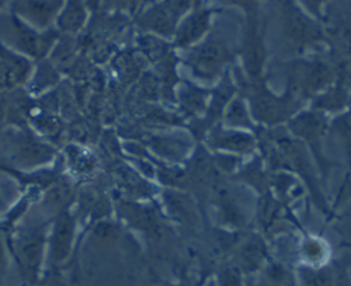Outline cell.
I'll return each mask as SVG.
<instances>
[{"instance_id": "obj_1", "label": "cell", "mask_w": 351, "mask_h": 286, "mask_svg": "<svg viewBox=\"0 0 351 286\" xmlns=\"http://www.w3.org/2000/svg\"><path fill=\"white\" fill-rule=\"evenodd\" d=\"M226 56L228 52L223 45L219 42L208 41L196 49L192 59L202 73H214L221 66L223 59H226Z\"/></svg>"}, {"instance_id": "obj_2", "label": "cell", "mask_w": 351, "mask_h": 286, "mask_svg": "<svg viewBox=\"0 0 351 286\" xmlns=\"http://www.w3.org/2000/svg\"><path fill=\"white\" fill-rule=\"evenodd\" d=\"M71 233H73V222L69 218H62L58 222L56 229L53 231V242H52L53 260L62 261L69 255Z\"/></svg>"}, {"instance_id": "obj_3", "label": "cell", "mask_w": 351, "mask_h": 286, "mask_svg": "<svg viewBox=\"0 0 351 286\" xmlns=\"http://www.w3.org/2000/svg\"><path fill=\"white\" fill-rule=\"evenodd\" d=\"M207 23H208V12H199L191 16L180 29L178 38H177L178 44L185 45L196 40L204 31V29L207 27Z\"/></svg>"}, {"instance_id": "obj_4", "label": "cell", "mask_w": 351, "mask_h": 286, "mask_svg": "<svg viewBox=\"0 0 351 286\" xmlns=\"http://www.w3.org/2000/svg\"><path fill=\"white\" fill-rule=\"evenodd\" d=\"M287 23L292 36L298 40H307L315 37L314 26L295 7L287 8Z\"/></svg>"}, {"instance_id": "obj_5", "label": "cell", "mask_w": 351, "mask_h": 286, "mask_svg": "<svg viewBox=\"0 0 351 286\" xmlns=\"http://www.w3.org/2000/svg\"><path fill=\"white\" fill-rule=\"evenodd\" d=\"M304 253H306V256L307 257H310V259H313V260H315V259H319L321 256V253H322V248H321V245L319 244H317V242H307L306 244V249H304Z\"/></svg>"}, {"instance_id": "obj_6", "label": "cell", "mask_w": 351, "mask_h": 286, "mask_svg": "<svg viewBox=\"0 0 351 286\" xmlns=\"http://www.w3.org/2000/svg\"><path fill=\"white\" fill-rule=\"evenodd\" d=\"M225 1L234 3V4H240V5H248V4H251L254 0H225Z\"/></svg>"}, {"instance_id": "obj_7", "label": "cell", "mask_w": 351, "mask_h": 286, "mask_svg": "<svg viewBox=\"0 0 351 286\" xmlns=\"http://www.w3.org/2000/svg\"><path fill=\"white\" fill-rule=\"evenodd\" d=\"M311 5H318L321 3V0H307Z\"/></svg>"}]
</instances>
